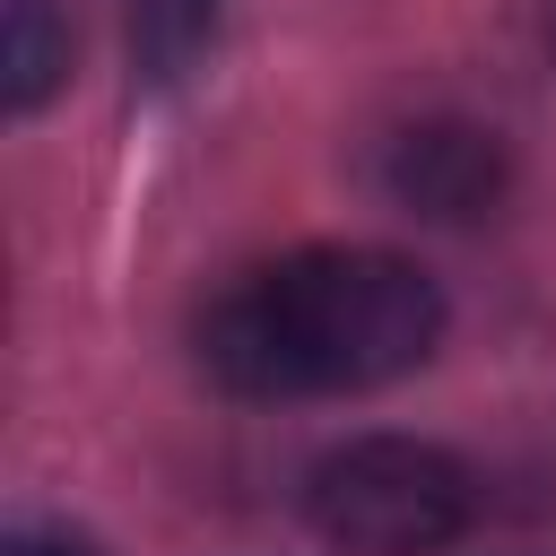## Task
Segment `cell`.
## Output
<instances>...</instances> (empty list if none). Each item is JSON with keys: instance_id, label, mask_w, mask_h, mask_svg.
I'll return each mask as SVG.
<instances>
[{"instance_id": "8992f818", "label": "cell", "mask_w": 556, "mask_h": 556, "mask_svg": "<svg viewBox=\"0 0 556 556\" xmlns=\"http://www.w3.org/2000/svg\"><path fill=\"white\" fill-rule=\"evenodd\" d=\"M0 556H104L87 530H61V521H26V530H9V547Z\"/></svg>"}, {"instance_id": "7a4b0ae2", "label": "cell", "mask_w": 556, "mask_h": 556, "mask_svg": "<svg viewBox=\"0 0 556 556\" xmlns=\"http://www.w3.org/2000/svg\"><path fill=\"white\" fill-rule=\"evenodd\" d=\"M469 469L417 434H356L304 478V513L339 556H434L469 530Z\"/></svg>"}, {"instance_id": "52a82bcc", "label": "cell", "mask_w": 556, "mask_h": 556, "mask_svg": "<svg viewBox=\"0 0 556 556\" xmlns=\"http://www.w3.org/2000/svg\"><path fill=\"white\" fill-rule=\"evenodd\" d=\"M547 43H556V9H547Z\"/></svg>"}, {"instance_id": "6da1fadb", "label": "cell", "mask_w": 556, "mask_h": 556, "mask_svg": "<svg viewBox=\"0 0 556 556\" xmlns=\"http://www.w3.org/2000/svg\"><path fill=\"white\" fill-rule=\"evenodd\" d=\"M443 339V287L374 243H313L235 278L200 321V365L243 400H330L400 382Z\"/></svg>"}, {"instance_id": "3957f363", "label": "cell", "mask_w": 556, "mask_h": 556, "mask_svg": "<svg viewBox=\"0 0 556 556\" xmlns=\"http://www.w3.org/2000/svg\"><path fill=\"white\" fill-rule=\"evenodd\" d=\"M504 182H513L504 139L478 130V122H452V113L408 122V130L382 148V191H391L400 208H417V217H443V226L486 217V208L504 200Z\"/></svg>"}, {"instance_id": "5b68a950", "label": "cell", "mask_w": 556, "mask_h": 556, "mask_svg": "<svg viewBox=\"0 0 556 556\" xmlns=\"http://www.w3.org/2000/svg\"><path fill=\"white\" fill-rule=\"evenodd\" d=\"M217 26V0H130V43L156 78H174Z\"/></svg>"}, {"instance_id": "277c9868", "label": "cell", "mask_w": 556, "mask_h": 556, "mask_svg": "<svg viewBox=\"0 0 556 556\" xmlns=\"http://www.w3.org/2000/svg\"><path fill=\"white\" fill-rule=\"evenodd\" d=\"M70 78V26L52 0H0V104L35 113Z\"/></svg>"}]
</instances>
